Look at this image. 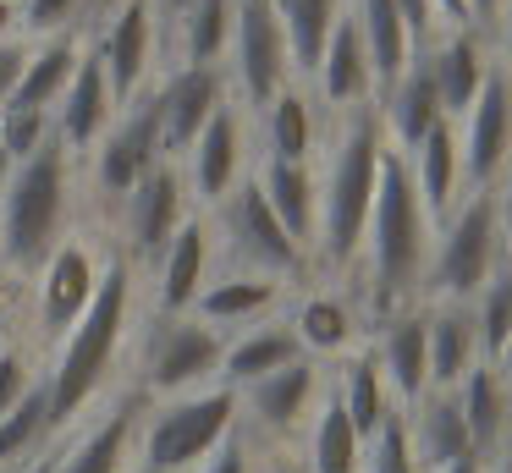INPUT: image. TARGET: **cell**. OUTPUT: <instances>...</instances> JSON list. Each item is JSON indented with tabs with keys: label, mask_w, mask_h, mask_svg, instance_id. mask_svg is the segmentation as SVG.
I'll list each match as a JSON object with an SVG mask.
<instances>
[{
	"label": "cell",
	"mask_w": 512,
	"mask_h": 473,
	"mask_svg": "<svg viewBox=\"0 0 512 473\" xmlns=\"http://www.w3.org/2000/svg\"><path fill=\"white\" fill-rule=\"evenodd\" d=\"M138 281H144V270L111 242V259H105L94 303L83 308L78 325L50 347L45 396H50V429H56V440L72 435V429L89 418V407H100V396L111 391L122 358L138 347V330H144Z\"/></svg>",
	"instance_id": "6da1fadb"
},
{
	"label": "cell",
	"mask_w": 512,
	"mask_h": 473,
	"mask_svg": "<svg viewBox=\"0 0 512 473\" xmlns=\"http://www.w3.org/2000/svg\"><path fill=\"white\" fill-rule=\"evenodd\" d=\"M347 11H353L358 39H364V50H369V72H375V99H380V94H386V88L413 66L419 44H413L408 22H402L397 0H347Z\"/></svg>",
	"instance_id": "1f68e13d"
},
{
	"label": "cell",
	"mask_w": 512,
	"mask_h": 473,
	"mask_svg": "<svg viewBox=\"0 0 512 473\" xmlns=\"http://www.w3.org/2000/svg\"><path fill=\"white\" fill-rule=\"evenodd\" d=\"M446 473H485V462H479V457H463V462H452Z\"/></svg>",
	"instance_id": "db71d44e"
},
{
	"label": "cell",
	"mask_w": 512,
	"mask_h": 473,
	"mask_svg": "<svg viewBox=\"0 0 512 473\" xmlns=\"http://www.w3.org/2000/svg\"><path fill=\"white\" fill-rule=\"evenodd\" d=\"M287 303V286L270 281V275H237V270H215L210 286L199 292V303L188 308L193 319H204L210 330L232 336V330H248L259 319H270Z\"/></svg>",
	"instance_id": "d4e9b609"
},
{
	"label": "cell",
	"mask_w": 512,
	"mask_h": 473,
	"mask_svg": "<svg viewBox=\"0 0 512 473\" xmlns=\"http://www.w3.org/2000/svg\"><path fill=\"white\" fill-rule=\"evenodd\" d=\"M237 33V0H199L166 28V66H226Z\"/></svg>",
	"instance_id": "836d02e7"
},
{
	"label": "cell",
	"mask_w": 512,
	"mask_h": 473,
	"mask_svg": "<svg viewBox=\"0 0 512 473\" xmlns=\"http://www.w3.org/2000/svg\"><path fill=\"white\" fill-rule=\"evenodd\" d=\"M325 149L320 105L303 83H287L265 110H259V154L281 165H314Z\"/></svg>",
	"instance_id": "cb8c5ba5"
},
{
	"label": "cell",
	"mask_w": 512,
	"mask_h": 473,
	"mask_svg": "<svg viewBox=\"0 0 512 473\" xmlns=\"http://www.w3.org/2000/svg\"><path fill=\"white\" fill-rule=\"evenodd\" d=\"M452 396H457V413L468 424V440H474V457L490 462L512 440V396L501 385L496 363H474Z\"/></svg>",
	"instance_id": "4dcf8cb0"
},
{
	"label": "cell",
	"mask_w": 512,
	"mask_h": 473,
	"mask_svg": "<svg viewBox=\"0 0 512 473\" xmlns=\"http://www.w3.org/2000/svg\"><path fill=\"white\" fill-rule=\"evenodd\" d=\"M127 473H144V468H127Z\"/></svg>",
	"instance_id": "6f0895ef"
},
{
	"label": "cell",
	"mask_w": 512,
	"mask_h": 473,
	"mask_svg": "<svg viewBox=\"0 0 512 473\" xmlns=\"http://www.w3.org/2000/svg\"><path fill=\"white\" fill-rule=\"evenodd\" d=\"M331 396L342 402V413L353 418V429H358V440H364V446L380 435V424L397 413L386 380H380L375 352H369V341H364L358 352H347L342 363H331Z\"/></svg>",
	"instance_id": "d6a6232c"
},
{
	"label": "cell",
	"mask_w": 512,
	"mask_h": 473,
	"mask_svg": "<svg viewBox=\"0 0 512 473\" xmlns=\"http://www.w3.org/2000/svg\"><path fill=\"white\" fill-rule=\"evenodd\" d=\"M50 138H56V116H50V110H28V105L0 110V149L12 154V165L34 160Z\"/></svg>",
	"instance_id": "60d3db41"
},
{
	"label": "cell",
	"mask_w": 512,
	"mask_h": 473,
	"mask_svg": "<svg viewBox=\"0 0 512 473\" xmlns=\"http://www.w3.org/2000/svg\"><path fill=\"white\" fill-rule=\"evenodd\" d=\"M232 435H237V391H226V385H204V391H193V396L149 402L144 424H138L133 468H144V473H193Z\"/></svg>",
	"instance_id": "8992f818"
},
{
	"label": "cell",
	"mask_w": 512,
	"mask_h": 473,
	"mask_svg": "<svg viewBox=\"0 0 512 473\" xmlns=\"http://www.w3.org/2000/svg\"><path fill=\"white\" fill-rule=\"evenodd\" d=\"M490 50H496V66L512 77V0H501L496 28H490Z\"/></svg>",
	"instance_id": "f6af8a7d"
},
{
	"label": "cell",
	"mask_w": 512,
	"mask_h": 473,
	"mask_svg": "<svg viewBox=\"0 0 512 473\" xmlns=\"http://www.w3.org/2000/svg\"><path fill=\"white\" fill-rule=\"evenodd\" d=\"M144 275L155 281V314H188L199 303V292L215 275V248H210V220H204V209H193L182 220L177 237L166 242V253Z\"/></svg>",
	"instance_id": "44dd1931"
},
{
	"label": "cell",
	"mask_w": 512,
	"mask_h": 473,
	"mask_svg": "<svg viewBox=\"0 0 512 473\" xmlns=\"http://www.w3.org/2000/svg\"><path fill=\"white\" fill-rule=\"evenodd\" d=\"M0 473H56V451H39V457H23V462H12V468H0Z\"/></svg>",
	"instance_id": "c3c4849f"
},
{
	"label": "cell",
	"mask_w": 512,
	"mask_h": 473,
	"mask_svg": "<svg viewBox=\"0 0 512 473\" xmlns=\"http://www.w3.org/2000/svg\"><path fill=\"white\" fill-rule=\"evenodd\" d=\"M430 248H435V226L419 204V187L408 176V160L397 149H386L380 165V193L369 209V231H364V253L358 270L347 281L358 286L369 314V336L375 325H386L391 314L424 303V275H430Z\"/></svg>",
	"instance_id": "3957f363"
},
{
	"label": "cell",
	"mask_w": 512,
	"mask_h": 473,
	"mask_svg": "<svg viewBox=\"0 0 512 473\" xmlns=\"http://www.w3.org/2000/svg\"><path fill=\"white\" fill-rule=\"evenodd\" d=\"M281 319L292 325L303 358L325 363V369L369 341V314H364V297H358L353 281H325L320 275L314 286H303V292L292 297V308Z\"/></svg>",
	"instance_id": "9a60e30c"
},
{
	"label": "cell",
	"mask_w": 512,
	"mask_h": 473,
	"mask_svg": "<svg viewBox=\"0 0 512 473\" xmlns=\"http://www.w3.org/2000/svg\"><path fill=\"white\" fill-rule=\"evenodd\" d=\"M149 6L160 11V28H171V22H177L182 11H193V6H199V0H149Z\"/></svg>",
	"instance_id": "681fc988"
},
{
	"label": "cell",
	"mask_w": 512,
	"mask_h": 473,
	"mask_svg": "<svg viewBox=\"0 0 512 473\" xmlns=\"http://www.w3.org/2000/svg\"><path fill=\"white\" fill-rule=\"evenodd\" d=\"M232 99H243L248 116L270 105L292 77V61H287V39H281V17H276V0H237V33H232Z\"/></svg>",
	"instance_id": "5bb4252c"
},
{
	"label": "cell",
	"mask_w": 512,
	"mask_h": 473,
	"mask_svg": "<svg viewBox=\"0 0 512 473\" xmlns=\"http://www.w3.org/2000/svg\"><path fill=\"white\" fill-rule=\"evenodd\" d=\"M188 215H193V198H188V182H182V165L166 160L116 204V215L105 220V226H111L116 248H122L138 270H149Z\"/></svg>",
	"instance_id": "4fadbf2b"
},
{
	"label": "cell",
	"mask_w": 512,
	"mask_h": 473,
	"mask_svg": "<svg viewBox=\"0 0 512 473\" xmlns=\"http://www.w3.org/2000/svg\"><path fill=\"white\" fill-rule=\"evenodd\" d=\"M501 264H507V248H501V226H496V193H463V204L435 226L424 303L468 308Z\"/></svg>",
	"instance_id": "ba28073f"
},
{
	"label": "cell",
	"mask_w": 512,
	"mask_h": 473,
	"mask_svg": "<svg viewBox=\"0 0 512 473\" xmlns=\"http://www.w3.org/2000/svg\"><path fill=\"white\" fill-rule=\"evenodd\" d=\"M248 110L237 99H226L221 110L210 116V127L193 138V149L182 154V182H188V198L193 209H215L237 182H243V149H248V127H243Z\"/></svg>",
	"instance_id": "ac0fdd59"
},
{
	"label": "cell",
	"mask_w": 512,
	"mask_h": 473,
	"mask_svg": "<svg viewBox=\"0 0 512 473\" xmlns=\"http://www.w3.org/2000/svg\"><path fill=\"white\" fill-rule=\"evenodd\" d=\"M298 358H303V347H298V336H292V325L281 314H270V319H259V325L226 336L221 385L226 391H248V385L270 380L276 369H287V363H298Z\"/></svg>",
	"instance_id": "83f0119b"
},
{
	"label": "cell",
	"mask_w": 512,
	"mask_h": 473,
	"mask_svg": "<svg viewBox=\"0 0 512 473\" xmlns=\"http://www.w3.org/2000/svg\"><path fill=\"white\" fill-rule=\"evenodd\" d=\"M155 110H160V143H166V160H182L193 149L210 116L232 99V77L226 66H166L155 77Z\"/></svg>",
	"instance_id": "e0dca14e"
},
{
	"label": "cell",
	"mask_w": 512,
	"mask_h": 473,
	"mask_svg": "<svg viewBox=\"0 0 512 473\" xmlns=\"http://www.w3.org/2000/svg\"><path fill=\"white\" fill-rule=\"evenodd\" d=\"M23 39V17H17V0H0V44Z\"/></svg>",
	"instance_id": "7dc6e473"
},
{
	"label": "cell",
	"mask_w": 512,
	"mask_h": 473,
	"mask_svg": "<svg viewBox=\"0 0 512 473\" xmlns=\"http://www.w3.org/2000/svg\"><path fill=\"white\" fill-rule=\"evenodd\" d=\"M155 165H166V143H160V110L155 94H138L133 105L116 110V121L100 132L89 154H83V187L94 193V220H111L116 204L144 182Z\"/></svg>",
	"instance_id": "30bf717a"
},
{
	"label": "cell",
	"mask_w": 512,
	"mask_h": 473,
	"mask_svg": "<svg viewBox=\"0 0 512 473\" xmlns=\"http://www.w3.org/2000/svg\"><path fill=\"white\" fill-rule=\"evenodd\" d=\"M490 193H496V226H501V248H507V259H512V165L496 176V187H490Z\"/></svg>",
	"instance_id": "bcb514c9"
},
{
	"label": "cell",
	"mask_w": 512,
	"mask_h": 473,
	"mask_svg": "<svg viewBox=\"0 0 512 473\" xmlns=\"http://www.w3.org/2000/svg\"><path fill=\"white\" fill-rule=\"evenodd\" d=\"M369 352L380 363V380H386L391 402L413 407L424 391H430V308H402L386 325H375L369 336Z\"/></svg>",
	"instance_id": "ffe728a7"
},
{
	"label": "cell",
	"mask_w": 512,
	"mask_h": 473,
	"mask_svg": "<svg viewBox=\"0 0 512 473\" xmlns=\"http://www.w3.org/2000/svg\"><path fill=\"white\" fill-rule=\"evenodd\" d=\"M50 440H56V429H50V396H45V380H39L12 413L0 418V468L50 451Z\"/></svg>",
	"instance_id": "74e56055"
},
{
	"label": "cell",
	"mask_w": 512,
	"mask_h": 473,
	"mask_svg": "<svg viewBox=\"0 0 512 473\" xmlns=\"http://www.w3.org/2000/svg\"><path fill=\"white\" fill-rule=\"evenodd\" d=\"M485 473H512V440H507V446H501L496 457L485 462Z\"/></svg>",
	"instance_id": "f907efd6"
},
{
	"label": "cell",
	"mask_w": 512,
	"mask_h": 473,
	"mask_svg": "<svg viewBox=\"0 0 512 473\" xmlns=\"http://www.w3.org/2000/svg\"><path fill=\"white\" fill-rule=\"evenodd\" d=\"M276 17H281V39H287L292 77L309 83L320 55H325V44H331V33H336V22L347 17V0H276Z\"/></svg>",
	"instance_id": "8d00e7d4"
},
{
	"label": "cell",
	"mask_w": 512,
	"mask_h": 473,
	"mask_svg": "<svg viewBox=\"0 0 512 473\" xmlns=\"http://www.w3.org/2000/svg\"><path fill=\"white\" fill-rule=\"evenodd\" d=\"M28 50H34V44H28V39H6V44H0V110L12 105L17 83H23V66H28Z\"/></svg>",
	"instance_id": "ee69618b"
},
{
	"label": "cell",
	"mask_w": 512,
	"mask_h": 473,
	"mask_svg": "<svg viewBox=\"0 0 512 473\" xmlns=\"http://www.w3.org/2000/svg\"><path fill=\"white\" fill-rule=\"evenodd\" d=\"M221 352L226 336L193 314H149L133 347V391L144 402L193 396L204 385H221Z\"/></svg>",
	"instance_id": "52a82bcc"
},
{
	"label": "cell",
	"mask_w": 512,
	"mask_h": 473,
	"mask_svg": "<svg viewBox=\"0 0 512 473\" xmlns=\"http://www.w3.org/2000/svg\"><path fill=\"white\" fill-rule=\"evenodd\" d=\"M105 259H111V237H105L100 220H94V226L89 220L72 226L67 237L50 248V259L39 264V275H34V341L56 347V341L78 325L83 308L100 292Z\"/></svg>",
	"instance_id": "9c48e42d"
},
{
	"label": "cell",
	"mask_w": 512,
	"mask_h": 473,
	"mask_svg": "<svg viewBox=\"0 0 512 473\" xmlns=\"http://www.w3.org/2000/svg\"><path fill=\"white\" fill-rule=\"evenodd\" d=\"M89 39L116 105H133L138 94L155 88V66L166 55V28H160V11L149 0H105V17H94Z\"/></svg>",
	"instance_id": "7c38bea8"
},
{
	"label": "cell",
	"mask_w": 512,
	"mask_h": 473,
	"mask_svg": "<svg viewBox=\"0 0 512 473\" xmlns=\"http://www.w3.org/2000/svg\"><path fill=\"white\" fill-rule=\"evenodd\" d=\"M375 110H380V127H386V143L397 154H413L435 127H441L446 110H441V94H435V77H430V66H424V55H413L408 72L375 99Z\"/></svg>",
	"instance_id": "4316f807"
},
{
	"label": "cell",
	"mask_w": 512,
	"mask_h": 473,
	"mask_svg": "<svg viewBox=\"0 0 512 473\" xmlns=\"http://www.w3.org/2000/svg\"><path fill=\"white\" fill-rule=\"evenodd\" d=\"M254 182L265 193V204L276 209V220L287 226V237L314 259V237H320V182H314V165H281L259 154Z\"/></svg>",
	"instance_id": "f1b7e54d"
},
{
	"label": "cell",
	"mask_w": 512,
	"mask_h": 473,
	"mask_svg": "<svg viewBox=\"0 0 512 473\" xmlns=\"http://www.w3.org/2000/svg\"><path fill=\"white\" fill-rule=\"evenodd\" d=\"M424 66L435 77V94H441L446 121H463V110L474 105V94L485 88L490 66H496V50L479 28H446L424 44Z\"/></svg>",
	"instance_id": "7402d4cb"
},
{
	"label": "cell",
	"mask_w": 512,
	"mask_h": 473,
	"mask_svg": "<svg viewBox=\"0 0 512 473\" xmlns=\"http://www.w3.org/2000/svg\"><path fill=\"white\" fill-rule=\"evenodd\" d=\"M402 424H408V451L419 473H446L452 462L474 457V440H468L452 391H424L413 407H402Z\"/></svg>",
	"instance_id": "484cf974"
},
{
	"label": "cell",
	"mask_w": 512,
	"mask_h": 473,
	"mask_svg": "<svg viewBox=\"0 0 512 473\" xmlns=\"http://www.w3.org/2000/svg\"><path fill=\"white\" fill-rule=\"evenodd\" d=\"M276 473H303V462L287 457V451H276Z\"/></svg>",
	"instance_id": "11a10c76"
},
{
	"label": "cell",
	"mask_w": 512,
	"mask_h": 473,
	"mask_svg": "<svg viewBox=\"0 0 512 473\" xmlns=\"http://www.w3.org/2000/svg\"><path fill=\"white\" fill-rule=\"evenodd\" d=\"M386 127H380L375 105H358L331 116V138H325L320 160H314V182H320V237H314V275L325 281H347L358 270L369 231V209L380 193V165H386Z\"/></svg>",
	"instance_id": "7a4b0ae2"
},
{
	"label": "cell",
	"mask_w": 512,
	"mask_h": 473,
	"mask_svg": "<svg viewBox=\"0 0 512 473\" xmlns=\"http://www.w3.org/2000/svg\"><path fill=\"white\" fill-rule=\"evenodd\" d=\"M496 374H501V385H507V396H512V341H507V352L496 358Z\"/></svg>",
	"instance_id": "816d5d0a"
},
{
	"label": "cell",
	"mask_w": 512,
	"mask_h": 473,
	"mask_svg": "<svg viewBox=\"0 0 512 473\" xmlns=\"http://www.w3.org/2000/svg\"><path fill=\"white\" fill-rule=\"evenodd\" d=\"M116 94H111V83H105V66H100V55H94V39L83 44V61H78V72H72V83H67V94H61V105H56V138H61V149L72 154V160H83V154L100 143V132L116 121Z\"/></svg>",
	"instance_id": "603a6c76"
},
{
	"label": "cell",
	"mask_w": 512,
	"mask_h": 473,
	"mask_svg": "<svg viewBox=\"0 0 512 473\" xmlns=\"http://www.w3.org/2000/svg\"><path fill=\"white\" fill-rule=\"evenodd\" d=\"M210 220V248H215V270H237V275H270V281L292 286L303 275H314V259L287 237V226L276 220V209L265 204L254 171L232 187L215 209H204Z\"/></svg>",
	"instance_id": "5b68a950"
},
{
	"label": "cell",
	"mask_w": 512,
	"mask_h": 473,
	"mask_svg": "<svg viewBox=\"0 0 512 473\" xmlns=\"http://www.w3.org/2000/svg\"><path fill=\"white\" fill-rule=\"evenodd\" d=\"M457 154H463V193H490L512 165V77L501 66H490L485 88L457 121Z\"/></svg>",
	"instance_id": "2e32d148"
},
{
	"label": "cell",
	"mask_w": 512,
	"mask_h": 473,
	"mask_svg": "<svg viewBox=\"0 0 512 473\" xmlns=\"http://www.w3.org/2000/svg\"><path fill=\"white\" fill-rule=\"evenodd\" d=\"M468 308H474V330H479V358L496 363L512 341V259L490 275V286Z\"/></svg>",
	"instance_id": "f35d334b"
},
{
	"label": "cell",
	"mask_w": 512,
	"mask_h": 473,
	"mask_svg": "<svg viewBox=\"0 0 512 473\" xmlns=\"http://www.w3.org/2000/svg\"><path fill=\"white\" fill-rule=\"evenodd\" d=\"M94 6L100 0H17V17H23V39H56V33H83L94 28Z\"/></svg>",
	"instance_id": "ab89813d"
},
{
	"label": "cell",
	"mask_w": 512,
	"mask_h": 473,
	"mask_svg": "<svg viewBox=\"0 0 512 473\" xmlns=\"http://www.w3.org/2000/svg\"><path fill=\"white\" fill-rule=\"evenodd\" d=\"M144 413H149V402L133 385H122V396L100 418H83L67 435V446L56 451V473H127L133 468V446H138Z\"/></svg>",
	"instance_id": "d6986e66"
},
{
	"label": "cell",
	"mask_w": 512,
	"mask_h": 473,
	"mask_svg": "<svg viewBox=\"0 0 512 473\" xmlns=\"http://www.w3.org/2000/svg\"><path fill=\"white\" fill-rule=\"evenodd\" d=\"M254 451H259V446L243 435V429H237V435L226 440V446H215L193 473H254Z\"/></svg>",
	"instance_id": "7bdbcfd3"
},
{
	"label": "cell",
	"mask_w": 512,
	"mask_h": 473,
	"mask_svg": "<svg viewBox=\"0 0 512 473\" xmlns=\"http://www.w3.org/2000/svg\"><path fill=\"white\" fill-rule=\"evenodd\" d=\"M12 171H17V165H12V154L0 149V193H6V182H12Z\"/></svg>",
	"instance_id": "9f6ffc18"
},
{
	"label": "cell",
	"mask_w": 512,
	"mask_h": 473,
	"mask_svg": "<svg viewBox=\"0 0 512 473\" xmlns=\"http://www.w3.org/2000/svg\"><path fill=\"white\" fill-rule=\"evenodd\" d=\"M17 286H23V281H12V275L0 270V314H6V303H12V297H17Z\"/></svg>",
	"instance_id": "f5cc1de1"
},
{
	"label": "cell",
	"mask_w": 512,
	"mask_h": 473,
	"mask_svg": "<svg viewBox=\"0 0 512 473\" xmlns=\"http://www.w3.org/2000/svg\"><path fill=\"white\" fill-rule=\"evenodd\" d=\"M408 160V176L419 187V204L430 215V226H441L457 204H463V154H457V121H441L430 138L419 143Z\"/></svg>",
	"instance_id": "f546056e"
},
{
	"label": "cell",
	"mask_w": 512,
	"mask_h": 473,
	"mask_svg": "<svg viewBox=\"0 0 512 473\" xmlns=\"http://www.w3.org/2000/svg\"><path fill=\"white\" fill-rule=\"evenodd\" d=\"M430 308V391H457L463 374L479 358V330H474V308L457 303H424Z\"/></svg>",
	"instance_id": "e575fe53"
},
{
	"label": "cell",
	"mask_w": 512,
	"mask_h": 473,
	"mask_svg": "<svg viewBox=\"0 0 512 473\" xmlns=\"http://www.w3.org/2000/svg\"><path fill=\"white\" fill-rule=\"evenodd\" d=\"M364 440H358L353 418L342 413V402L331 396V385H325L320 407H314V424L309 435H303L298 446V462L303 473H364Z\"/></svg>",
	"instance_id": "d590c367"
},
{
	"label": "cell",
	"mask_w": 512,
	"mask_h": 473,
	"mask_svg": "<svg viewBox=\"0 0 512 473\" xmlns=\"http://www.w3.org/2000/svg\"><path fill=\"white\" fill-rule=\"evenodd\" d=\"M325 385H331V369H325V363H314V358L287 363V369H276L270 380L237 391V429L265 451L303 446Z\"/></svg>",
	"instance_id": "8fae6325"
},
{
	"label": "cell",
	"mask_w": 512,
	"mask_h": 473,
	"mask_svg": "<svg viewBox=\"0 0 512 473\" xmlns=\"http://www.w3.org/2000/svg\"><path fill=\"white\" fill-rule=\"evenodd\" d=\"M72 160L61 138H50L34 160H23L0 193V270L12 281H34L61 237L72 231Z\"/></svg>",
	"instance_id": "277c9868"
},
{
	"label": "cell",
	"mask_w": 512,
	"mask_h": 473,
	"mask_svg": "<svg viewBox=\"0 0 512 473\" xmlns=\"http://www.w3.org/2000/svg\"><path fill=\"white\" fill-rule=\"evenodd\" d=\"M45 380L39 374V358H34V347L28 341H12V336H0V418L12 413L17 402H23L34 385Z\"/></svg>",
	"instance_id": "b9f144b4"
}]
</instances>
